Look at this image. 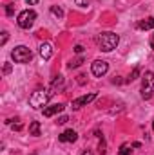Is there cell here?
<instances>
[{
	"label": "cell",
	"mask_w": 154,
	"mask_h": 155,
	"mask_svg": "<svg viewBox=\"0 0 154 155\" xmlns=\"http://www.w3.org/2000/svg\"><path fill=\"white\" fill-rule=\"evenodd\" d=\"M53 90H54V88H38V90H35V92L29 96V105H31L33 108H42V107H45L47 101L51 99V96L54 94Z\"/></svg>",
	"instance_id": "obj_1"
},
{
	"label": "cell",
	"mask_w": 154,
	"mask_h": 155,
	"mask_svg": "<svg viewBox=\"0 0 154 155\" xmlns=\"http://www.w3.org/2000/svg\"><path fill=\"white\" fill-rule=\"evenodd\" d=\"M118 35L114 33H102L100 36H98V45H100V49L103 51V52H111V51H114L116 47H118Z\"/></svg>",
	"instance_id": "obj_2"
},
{
	"label": "cell",
	"mask_w": 154,
	"mask_h": 155,
	"mask_svg": "<svg viewBox=\"0 0 154 155\" xmlns=\"http://www.w3.org/2000/svg\"><path fill=\"white\" fill-rule=\"evenodd\" d=\"M152 94H154V74L151 71H147L142 78V97L151 99Z\"/></svg>",
	"instance_id": "obj_3"
},
{
	"label": "cell",
	"mask_w": 154,
	"mask_h": 155,
	"mask_svg": "<svg viewBox=\"0 0 154 155\" xmlns=\"http://www.w3.org/2000/svg\"><path fill=\"white\" fill-rule=\"evenodd\" d=\"M11 58L16 61V63H29L31 58H33V52L31 49H27L26 45H18L11 51Z\"/></svg>",
	"instance_id": "obj_4"
},
{
	"label": "cell",
	"mask_w": 154,
	"mask_h": 155,
	"mask_svg": "<svg viewBox=\"0 0 154 155\" xmlns=\"http://www.w3.org/2000/svg\"><path fill=\"white\" fill-rule=\"evenodd\" d=\"M35 20H37V13H35L33 9H26V11H22V13L18 15L16 24H18V27H22V29H29V27H33Z\"/></svg>",
	"instance_id": "obj_5"
},
{
	"label": "cell",
	"mask_w": 154,
	"mask_h": 155,
	"mask_svg": "<svg viewBox=\"0 0 154 155\" xmlns=\"http://www.w3.org/2000/svg\"><path fill=\"white\" fill-rule=\"evenodd\" d=\"M107 71H109V63L103 61V60H96V61H93V65H91V72L98 78L105 76Z\"/></svg>",
	"instance_id": "obj_6"
},
{
	"label": "cell",
	"mask_w": 154,
	"mask_h": 155,
	"mask_svg": "<svg viewBox=\"0 0 154 155\" xmlns=\"http://www.w3.org/2000/svg\"><path fill=\"white\" fill-rule=\"evenodd\" d=\"M96 99V92H91V94H85V96H82V97H78L73 101V108L78 110V108H82V107H85V105H89L91 101H94Z\"/></svg>",
	"instance_id": "obj_7"
},
{
	"label": "cell",
	"mask_w": 154,
	"mask_h": 155,
	"mask_svg": "<svg viewBox=\"0 0 154 155\" xmlns=\"http://www.w3.org/2000/svg\"><path fill=\"white\" fill-rule=\"evenodd\" d=\"M76 139H78V134L75 130H65L64 134L58 135V141H60V143H75Z\"/></svg>",
	"instance_id": "obj_8"
},
{
	"label": "cell",
	"mask_w": 154,
	"mask_h": 155,
	"mask_svg": "<svg viewBox=\"0 0 154 155\" xmlns=\"http://www.w3.org/2000/svg\"><path fill=\"white\" fill-rule=\"evenodd\" d=\"M65 107L62 105V103H56V105H51V107H47V108H44V117H53L56 116V114H60L62 110H64Z\"/></svg>",
	"instance_id": "obj_9"
},
{
	"label": "cell",
	"mask_w": 154,
	"mask_h": 155,
	"mask_svg": "<svg viewBox=\"0 0 154 155\" xmlns=\"http://www.w3.org/2000/svg\"><path fill=\"white\" fill-rule=\"evenodd\" d=\"M38 52H40V56H42L44 60H49V58L53 56V47H51L49 43H42Z\"/></svg>",
	"instance_id": "obj_10"
},
{
	"label": "cell",
	"mask_w": 154,
	"mask_h": 155,
	"mask_svg": "<svg viewBox=\"0 0 154 155\" xmlns=\"http://www.w3.org/2000/svg\"><path fill=\"white\" fill-rule=\"evenodd\" d=\"M138 29H142V31H149V29H154V18H145V20H142V22H138Z\"/></svg>",
	"instance_id": "obj_11"
},
{
	"label": "cell",
	"mask_w": 154,
	"mask_h": 155,
	"mask_svg": "<svg viewBox=\"0 0 154 155\" xmlns=\"http://www.w3.org/2000/svg\"><path fill=\"white\" fill-rule=\"evenodd\" d=\"M29 135H35V137L40 135V123L38 121H33V123L29 124Z\"/></svg>",
	"instance_id": "obj_12"
},
{
	"label": "cell",
	"mask_w": 154,
	"mask_h": 155,
	"mask_svg": "<svg viewBox=\"0 0 154 155\" xmlns=\"http://www.w3.org/2000/svg\"><path fill=\"white\" fill-rule=\"evenodd\" d=\"M51 13H53L56 18H64V11H62V7H58V5H51Z\"/></svg>",
	"instance_id": "obj_13"
},
{
	"label": "cell",
	"mask_w": 154,
	"mask_h": 155,
	"mask_svg": "<svg viewBox=\"0 0 154 155\" xmlns=\"http://www.w3.org/2000/svg\"><path fill=\"white\" fill-rule=\"evenodd\" d=\"M64 85V76H56L53 79V85H51V88H56V87H62Z\"/></svg>",
	"instance_id": "obj_14"
},
{
	"label": "cell",
	"mask_w": 154,
	"mask_h": 155,
	"mask_svg": "<svg viewBox=\"0 0 154 155\" xmlns=\"http://www.w3.org/2000/svg\"><path fill=\"white\" fill-rule=\"evenodd\" d=\"M82 63H83V58L80 56V58H76V60H73V61L69 63V69H76V67H80Z\"/></svg>",
	"instance_id": "obj_15"
},
{
	"label": "cell",
	"mask_w": 154,
	"mask_h": 155,
	"mask_svg": "<svg viewBox=\"0 0 154 155\" xmlns=\"http://www.w3.org/2000/svg\"><path fill=\"white\" fill-rule=\"evenodd\" d=\"M131 148H132V146H129V144H121V148H120L118 155H129L131 153Z\"/></svg>",
	"instance_id": "obj_16"
},
{
	"label": "cell",
	"mask_w": 154,
	"mask_h": 155,
	"mask_svg": "<svg viewBox=\"0 0 154 155\" xmlns=\"http://www.w3.org/2000/svg\"><path fill=\"white\" fill-rule=\"evenodd\" d=\"M78 7H89V0H75Z\"/></svg>",
	"instance_id": "obj_17"
},
{
	"label": "cell",
	"mask_w": 154,
	"mask_h": 155,
	"mask_svg": "<svg viewBox=\"0 0 154 155\" xmlns=\"http://www.w3.org/2000/svg\"><path fill=\"white\" fill-rule=\"evenodd\" d=\"M140 76V69H138V67H136V69H134V71H132V74H131V76H129V79H127V81H132V79H136V78Z\"/></svg>",
	"instance_id": "obj_18"
},
{
	"label": "cell",
	"mask_w": 154,
	"mask_h": 155,
	"mask_svg": "<svg viewBox=\"0 0 154 155\" xmlns=\"http://www.w3.org/2000/svg\"><path fill=\"white\" fill-rule=\"evenodd\" d=\"M5 13H7V16H13V13H15V7H13V5L9 4V5L5 7Z\"/></svg>",
	"instance_id": "obj_19"
},
{
	"label": "cell",
	"mask_w": 154,
	"mask_h": 155,
	"mask_svg": "<svg viewBox=\"0 0 154 155\" xmlns=\"http://www.w3.org/2000/svg\"><path fill=\"white\" fill-rule=\"evenodd\" d=\"M67 121H69V117H67V116H60V117H58V123H60V124H65Z\"/></svg>",
	"instance_id": "obj_20"
},
{
	"label": "cell",
	"mask_w": 154,
	"mask_h": 155,
	"mask_svg": "<svg viewBox=\"0 0 154 155\" xmlns=\"http://www.w3.org/2000/svg\"><path fill=\"white\" fill-rule=\"evenodd\" d=\"M11 72V63H5L4 65V74H9Z\"/></svg>",
	"instance_id": "obj_21"
},
{
	"label": "cell",
	"mask_w": 154,
	"mask_h": 155,
	"mask_svg": "<svg viewBox=\"0 0 154 155\" xmlns=\"http://www.w3.org/2000/svg\"><path fill=\"white\" fill-rule=\"evenodd\" d=\"M7 41V33H2V40H0V45H4Z\"/></svg>",
	"instance_id": "obj_22"
},
{
	"label": "cell",
	"mask_w": 154,
	"mask_h": 155,
	"mask_svg": "<svg viewBox=\"0 0 154 155\" xmlns=\"http://www.w3.org/2000/svg\"><path fill=\"white\" fill-rule=\"evenodd\" d=\"M75 52H76V54H82V52H83V47H82V45H76V47H75Z\"/></svg>",
	"instance_id": "obj_23"
},
{
	"label": "cell",
	"mask_w": 154,
	"mask_h": 155,
	"mask_svg": "<svg viewBox=\"0 0 154 155\" xmlns=\"http://www.w3.org/2000/svg\"><path fill=\"white\" fill-rule=\"evenodd\" d=\"M27 2V5H37L38 4V0H26Z\"/></svg>",
	"instance_id": "obj_24"
},
{
	"label": "cell",
	"mask_w": 154,
	"mask_h": 155,
	"mask_svg": "<svg viewBox=\"0 0 154 155\" xmlns=\"http://www.w3.org/2000/svg\"><path fill=\"white\" fill-rule=\"evenodd\" d=\"M131 146H132V148H140V146H142V143H132Z\"/></svg>",
	"instance_id": "obj_25"
},
{
	"label": "cell",
	"mask_w": 154,
	"mask_h": 155,
	"mask_svg": "<svg viewBox=\"0 0 154 155\" xmlns=\"http://www.w3.org/2000/svg\"><path fill=\"white\" fill-rule=\"evenodd\" d=\"M82 155H93V153H91V152L87 150V152H83V153H82Z\"/></svg>",
	"instance_id": "obj_26"
},
{
	"label": "cell",
	"mask_w": 154,
	"mask_h": 155,
	"mask_svg": "<svg viewBox=\"0 0 154 155\" xmlns=\"http://www.w3.org/2000/svg\"><path fill=\"white\" fill-rule=\"evenodd\" d=\"M151 43H154V36H152V40H151Z\"/></svg>",
	"instance_id": "obj_27"
},
{
	"label": "cell",
	"mask_w": 154,
	"mask_h": 155,
	"mask_svg": "<svg viewBox=\"0 0 154 155\" xmlns=\"http://www.w3.org/2000/svg\"><path fill=\"white\" fill-rule=\"evenodd\" d=\"M152 130H154V121H152Z\"/></svg>",
	"instance_id": "obj_28"
}]
</instances>
